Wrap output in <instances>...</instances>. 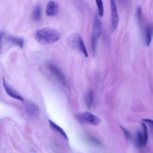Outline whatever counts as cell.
<instances>
[{
  "mask_svg": "<svg viewBox=\"0 0 153 153\" xmlns=\"http://www.w3.org/2000/svg\"><path fill=\"white\" fill-rule=\"evenodd\" d=\"M136 17H137V19L138 21V23L139 24L140 26H141L143 22V14H142V8H141L140 6L137 7V8L136 9Z\"/></svg>",
  "mask_w": 153,
  "mask_h": 153,
  "instance_id": "2e32d148",
  "label": "cell"
},
{
  "mask_svg": "<svg viewBox=\"0 0 153 153\" xmlns=\"http://www.w3.org/2000/svg\"><path fill=\"white\" fill-rule=\"evenodd\" d=\"M2 85H3V87L5 91V92L11 97L15 99H17L19 100H22L23 101L24 99L23 98V97L22 96V95L19 93L14 88H13V87H11L5 80L4 78H3V82H2Z\"/></svg>",
  "mask_w": 153,
  "mask_h": 153,
  "instance_id": "52a82bcc",
  "label": "cell"
},
{
  "mask_svg": "<svg viewBox=\"0 0 153 153\" xmlns=\"http://www.w3.org/2000/svg\"><path fill=\"white\" fill-rule=\"evenodd\" d=\"M142 121L149 124L150 128L151 130V131L153 133V120L148 119V118H144V119H142Z\"/></svg>",
  "mask_w": 153,
  "mask_h": 153,
  "instance_id": "ac0fdd59",
  "label": "cell"
},
{
  "mask_svg": "<svg viewBox=\"0 0 153 153\" xmlns=\"http://www.w3.org/2000/svg\"><path fill=\"white\" fill-rule=\"evenodd\" d=\"M121 129H122V130H123V133H124V134L125 137H126L127 139H130L131 135H130V133H129L126 128H123V127H121Z\"/></svg>",
  "mask_w": 153,
  "mask_h": 153,
  "instance_id": "d6986e66",
  "label": "cell"
},
{
  "mask_svg": "<svg viewBox=\"0 0 153 153\" xmlns=\"http://www.w3.org/2000/svg\"><path fill=\"white\" fill-rule=\"evenodd\" d=\"M35 39L41 44H50L57 42L60 38V33L56 29L50 27L37 30L34 35Z\"/></svg>",
  "mask_w": 153,
  "mask_h": 153,
  "instance_id": "6da1fadb",
  "label": "cell"
},
{
  "mask_svg": "<svg viewBox=\"0 0 153 153\" xmlns=\"http://www.w3.org/2000/svg\"><path fill=\"white\" fill-rule=\"evenodd\" d=\"M145 44L146 46H149L152 37L153 35V26L152 25H147L145 29Z\"/></svg>",
  "mask_w": 153,
  "mask_h": 153,
  "instance_id": "30bf717a",
  "label": "cell"
},
{
  "mask_svg": "<svg viewBox=\"0 0 153 153\" xmlns=\"http://www.w3.org/2000/svg\"><path fill=\"white\" fill-rule=\"evenodd\" d=\"M58 10V5L57 3L54 1H51L48 2L47 5L45 13L48 16H54L57 14Z\"/></svg>",
  "mask_w": 153,
  "mask_h": 153,
  "instance_id": "ba28073f",
  "label": "cell"
},
{
  "mask_svg": "<svg viewBox=\"0 0 153 153\" xmlns=\"http://www.w3.org/2000/svg\"><path fill=\"white\" fill-rule=\"evenodd\" d=\"M102 32V23L97 16H96L93 24V29L91 36V44L93 51L94 53L96 49L97 42Z\"/></svg>",
  "mask_w": 153,
  "mask_h": 153,
  "instance_id": "3957f363",
  "label": "cell"
},
{
  "mask_svg": "<svg viewBox=\"0 0 153 153\" xmlns=\"http://www.w3.org/2000/svg\"><path fill=\"white\" fill-rule=\"evenodd\" d=\"M111 4V28L113 31L115 30L119 21V17L118 15L117 8L115 2L114 1H110Z\"/></svg>",
  "mask_w": 153,
  "mask_h": 153,
  "instance_id": "8992f818",
  "label": "cell"
},
{
  "mask_svg": "<svg viewBox=\"0 0 153 153\" xmlns=\"http://www.w3.org/2000/svg\"><path fill=\"white\" fill-rule=\"evenodd\" d=\"M4 35V32H2V31L0 32V49H1V42L2 38Z\"/></svg>",
  "mask_w": 153,
  "mask_h": 153,
  "instance_id": "ffe728a7",
  "label": "cell"
},
{
  "mask_svg": "<svg viewBox=\"0 0 153 153\" xmlns=\"http://www.w3.org/2000/svg\"><path fill=\"white\" fill-rule=\"evenodd\" d=\"M48 123L50 126H51V127L55 131H56L57 132H58L59 134H60L65 139H66V140L68 139L67 134H66V133L65 132V131L58 125H57L56 123H54L53 121H51V120H48Z\"/></svg>",
  "mask_w": 153,
  "mask_h": 153,
  "instance_id": "4fadbf2b",
  "label": "cell"
},
{
  "mask_svg": "<svg viewBox=\"0 0 153 153\" xmlns=\"http://www.w3.org/2000/svg\"><path fill=\"white\" fill-rule=\"evenodd\" d=\"M135 144L138 148H142L145 147L146 145V143H145L142 131H137L136 136H135Z\"/></svg>",
  "mask_w": 153,
  "mask_h": 153,
  "instance_id": "8fae6325",
  "label": "cell"
},
{
  "mask_svg": "<svg viewBox=\"0 0 153 153\" xmlns=\"http://www.w3.org/2000/svg\"><path fill=\"white\" fill-rule=\"evenodd\" d=\"M47 69L48 72L50 74L51 77L53 78L57 82L62 85H65L66 84L65 77L57 66L54 64L48 63L47 65Z\"/></svg>",
  "mask_w": 153,
  "mask_h": 153,
  "instance_id": "277c9868",
  "label": "cell"
},
{
  "mask_svg": "<svg viewBox=\"0 0 153 153\" xmlns=\"http://www.w3.org/2000/svg\"><path fill=\"white\" fill-rule=\"evenodd\" d=\"M26 112L31 118H35L38 115L39 108L36 104L30 103L27 105Z\"/></svg>",
  "mask_w": 153,
  "mask_h": 153,
  "instance_id": "9c48e42d",
  "label": "cell"
},
{
  "mask_svg": "<svg viewBox=\"0 0 153 153\" xmlns=\"http://www.w3.org/2000/svg\"><path fill=\"white\" fill-rule=\"evenodd\" d=\"M76 118L81 123H88L94 126H97L100 123V118L99 117L88 112L79 113L76 114Z\"/></svg>",
  "mask_w": 153,
  "mask_h": 153,
  "instance_id": "5b68a950",
  "label": "cell"
},
{
  "mask_svg": "<svg viewBox=\"0 0 153 153\" xmlns=\"http://www.w3.org/2000/svg\"><path fill=\"white\" fill-rule=\"evenodd\" d=\"M41 16V8L39 5H36L33 8L32 12V19L34 21L38 22L40 20Z\"/></svg>",
  "mask_w": 153,
  "mask_h": 153,
  "instance_id": "5bb4252c",
  "label": "cell"
},
{
  "mask_svg": "<svg viewBox=\"0 0 153 153\" xmlns=\"http://www.w3.org/2000/svg\"><path fill=\"white\" fill-rule=\"evenodd\" d=\"M67 43L71 48L79 51L85 57L88 56V52L81 36L78 33H72L67 38Z\"/></svg>",
  "mask_w": 153,
  "mask_h": 153,
  "instance_id": "7a4b0ae2",
  "label": "cell"
},
{
  "mask_svg": "<svg viewBox=\"0 0 153 153\" xmlns=\"http://www.w3.org/2000/svg\"><path fill=\"white\" fill-rule=\"evenodd\" d=\"M85 102L88 108H91L93 102V93L91 89H88L85 95Z\"/></svg>",
  "mask_w": 153,
  "mask_h": 153,
  "instance_id": "7c38bea8",
  "label": "cell"
},
{
  "mask_svg": "<svg viewBox=\"0 0 153 153\" xmlns=\"http://www.w3.org/2000/svg\"><path fill=\"white\" fill-rule=\"evenodd\" d=\"M7 40L11 43L17 45L20 48H22L23 46V40L20 38H16L14 36H8L7 38Z\"/></svg>",
  "mask_w": 153,
  "mask_h": 153,
  "instance_id": "9a60e30c",
  "label": "cell"
},
{
  "mask_svg": "<svg viewBox=\"0 0 153 153\" xmlns=\"http://www.w3.org/2000/svg\"><path fill=\"white\" fill-rule=\"evenodd\" d=\"M96 3L97 4V9H98V14L99 16L102 17L104 14V10H103V1L101 0H97L96 1Z\"/></svg>",
  "mask_w": 153,
  "mask_h": 153,
  "instance_id": "e0dca14e",
  "label": "cell"
}]
</instances>
